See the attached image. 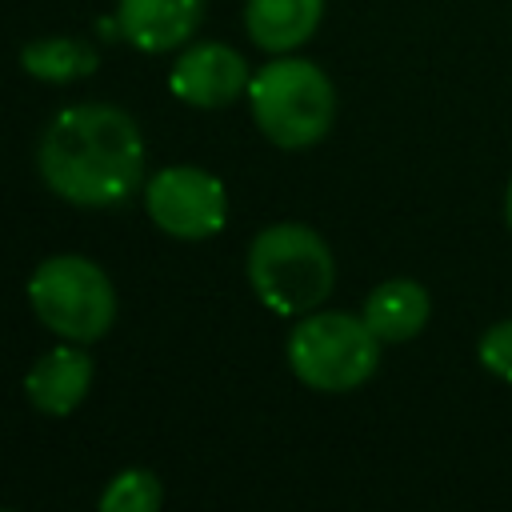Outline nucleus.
Returning a JSON list of instances; mask_svg holds the SVG:
<instances>
[{"mask_svg": "<svg viewBox=\"0 0 512 512\" xmlns=\"http://www.w3.org/2000/svg\"><path fill=\"white\" fill-rule=\"evenodd\" d=\"M36 164L44 184L80 208H112L140 188L144 140L112 104H72L44 124Z\"/></svg>", "mask_w": 512, "mask_h": 512, "instance_id": "1", "label": "nucleus"}, {"mask_svg": "<svg viewBox=\"0 0 512 512\" xmlns=\"http://www.w3.org/2000/svg\"><path fill=\"white\" fill-rule=\"evenodd\" d=\"M248 284L276 316H304L336 284L332 248L308 224H268L248 244Z\"/></svg>", "mask_w": 512, "mask_h": 512, "instance_id": "2", "label": "nucleus"}, {"mask_svg": "<svg viewBox=\"0 0 512 512\" xmlns=\"http://www.w3.org/2000/svg\"><path fill=\"white\" fill-rule=\"evenodd\" d=\"M248 104L256 128L280 148H308L328 136L336 120L332 80L300 56H280L248 80Z\"/></svg>", "mask_w": 512, "mask_h": 512, "instance_id": "3", "label": "nucleus"}, {"mask_svg": "<svg viewBox=\"0 0 512 512\" xmlns=\"http://www.w3.org/2000/svg\"><path fill=\"white\" fill-rule=\"evenodd\" d=\"M380 364V336L364 316L348 312H304L288 332V368L316 392H352L368 384Z\"/></svg>", "mask_w": 512, "mask_h": 512, "instance_id": "4", "label": "nucleus"}, {"mask_svg": "<svg viewBox=\"0 0 512 512\" xmlns=\"http://www.w3.org/2000/svg\"><path fill=\"white\" fill-rule=\"evenodd\" d=\"M28 304L48 332L72 344L100 340L116 320L112 280L84 256H48L28 276Z\"/></svg>", "mask_w": 512, "mask_h": 512, "instance_id": "5", "label": "nucleus"}, {"mask_svg": "<svg viewBox=\"0 0 512 512\" xmlns=\"http://www.w3.org/2000/svg\"><path fill=\"white\" fill-rule=\"evenodd\" d=\"M144 208L152 224L176 240H204L216 236L228 220L224 184L192 164L160 168L144 188Z\"/></svg>", "mask_w": 512, "mask_h": 512, "instance_id": "6", "label": "nucleus"}, {"mask_svg": "<svg viewBox=\"0 0 512 512\" xmlns=\"http://www.w3.org/2000/svg\"><path fill=\"white\" fill-rule=\"evenodd\" d=\"M248 64L228 44H196L188 48L168 76V88L176 100L192 108H224L236 96L248 92Z\"/></svg>", "mask_w": 512, "mask_h": 512, "instance_id": "7", "label": "nucleus"}, {"mask_svg": "<svg viewBox=\"0 0 512 512\" xmlns=\"http://www.w3.org/2000/svg\"><path fill=\"white\" fill-rule=\"evenodd\" d=\"M92 384V356L84 348H76L72 340L44 352L28 376H24V396L32 400L36 412L44 416H68L76 412V404L88 396Z\"/></svg>", "mask_w": 512, "mask_h": 512, "instance_id": "8", "label": "nucleus"}, {"mask_svg": "<svg viewBox=\"0 0 512 512\" xmlns=\"http://www.w3.org/2000/svg\"><path fill=\"white\" fill-rule=\"evenodd\" d=\"M204 16V0H120L116 28L140 52H168L184 44Z\"/></svg>", "mask_w": 512, "mask_h": 512, "instance_id": "9", "label": "nucleus"}, {"mask_svg": "<svg viewBox=\"0 0 512 512\" xmlns=\"http://www.w3.org/2000/svg\"><path fill=\"white\" fill-rule=\"evenodd\" d=\"M428 312H432V300H428L424 284H416L408 276L384 280L364 300V324L380 336V344H400V340L420 336L428 324Z\"/></svg>", "mask_w": 512, "mask_h": 512, "instance_id": "10", "label": "nucleus"}, {"mask_svg": "<svg viewBox=\"0 0 512 512\" xmlns=\"http://www.w3.org/2000/svg\"><path fill=\"white\" fill-rule=\"evenodd\" d=\"M324 16V0H248L244 28L256 48L264 52H292L300 48Z\"/></svg>", "mask_w": 512, "mask_h": 512, "instance_id": "11", "label": "nucleus"}, {"mask_svg": "<svg viewBox=\"0 0 512 512\" xmlns=\"http://www.w3.org/2000/svg\"><path fill=\"white\" fill-rule=\"evenodd\" d=\"M96 64H100L96 48L84 40H72V36H44V40H32L20 48V68L48 84L80 80V76L96 72Z\"/></svg>", "mask_w": 512, "mask_h": 512, "instance_id": "12", "label": "nucleus"}, {"mask_svg": "<svg viewBox=\"0 0 512 512\" xmlns=\"http://www.w3.org/2000/svg\"><path fill=\"white\" fill-rule=\"evenodd\" d=\"M160 500H164V488H160L156 472L128 468V472L112 476V484L100 496V508L104 512H152V508H160Z\"/></svg>", "mask_w": 512, "mask_h": 512, "instance_id": "13", "label": "nucleus"}, {"mask_svg": "<svg viewBox=\"0 0 512 512\" xmlns=\"http://www.w3.org/2000/svg\"><path fill=\"white\" fill-rule=\"evenodd\" d=\"M480 364L496 376V380H504V384H512V320H500V324H492L484 336H480Z\"/></svg>", "mask_w": 512, "mask_h": 512, "instance_id": "14", "label": "nucleus"}, {"mask_svg": "<svg viewBox=\"0 0 512 512\" xmlns=\"http://www.w3.org/2000/svg\"><path fill=\"white\" fill-rule=\"evenodd\" d=\"M504 216H508V228H512V180H508V192H504Z\"/></svg>", "mask_w": 512, "mask_h": 512, "instance_id": "15", "label": "nucleus"}]
</instances>
